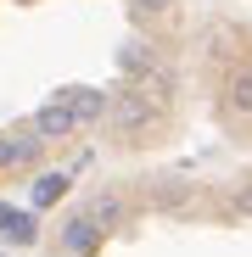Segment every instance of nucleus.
I'll use <instances>...</instances> for the list:
<instances>
[{
	"label": "nucleus",
	"instance_id": "obj_1",
	"mask_svg": "<svg viewBox=\"0 0 252 257\" xmlns=\"http://www.w3.org/2000/svg\"><path fill=\"white\" fill-rule=\"evenodd\" d=\"M62 251H67V257H90V251H101V224L90 218V212H73V218L62 224Z\"/></svg>",
	"mask_w": 252,
	"mask_h": 257
},
{
	"label": "nucleus",
	"instance_id": "obj_2",
	"mask_svg": "<svg viewBox=\"0 0 252 257\" xmlns=\"http://www.w3.org/2000/svg\"><path fill=\"white\" fill-rule=\"evenodd\" d=\"M112 128H123V135H129V128H140L146 117H151V95L146 90H123V95H112Z\"/></svg>",
	"mask_w": 252,
	"mask_h": 257
},
{
	"label": "nucleus",
	"instance_id": "obj_3",
	"mask_svg": "<svg viewBox=\"0 0 252 257\" xmlns=\"http://www.w3.org/2000/svg\"><path fill=\"white\" fill-rule=\"evenodd\" d=\"M56 101H62L78 123H96L101 112H112V101H107L101 90H56Z\"/></svg>",
	"mask_w": 252,
	"mask_h": 257
},
{
	"label": "nucleus",
	"instance_id": "obj_4",
	"mask_svg": "<svg viewBox=\"0 0 252 257\" xmlns=\"http://www.w3.org/2000/svg\"><path fill=\"white\" fill-rule=\"evenodd\" d=\"M73 128H78V117H73L62 101H51V106L34 112V135H39V140H62V135H73Z\"/></svg>",
	"mask_w": 252,
	"mask_h": 257
},
{
	"label": "nucleus",
	"instance_id": "obj_5",
	"mask_svg": "<svg viewBox=\"0 0 252 257\" xmlns=\"http://www.w3.org/2000/svg\"><path fill=\"white\" fill-rule=\"evenodd\" d=\"M0 235H6L12 246H28L39 229H34V212H12V207H0Z\"/></svg>",
	"mask_w": 252,
	"mask_h": 257
},
{
	"label": "nucleus",
	"instance_id": "obj_6",
	"mask_svg": "<svg viewBox=\"0 0 252 257\" xmlns=\"http://www.w3.org/2000/svg\"><path fill=\"white\" fill-rule=\"evenodd\" d=\"M224 95H230L235 112H252V67H235V73H230V90H224Z\"/></svg>",
	"mask_w": 252,
	"mask_h": 257
},
{
	"label": "nucleus",
	"instance_id": "obj_7",
	"mask_svg": "<svg viewBox=\"0 0 252 257\" xmlns=\"http://www.w3.org/2000/svg\"><path fill=\"white\" fill-rule=\"evenodd\" d=\"M84 212H90V218H96L101 229H112V224H123V201H118V196H96V201L84 207Z\"/></svg>",
	"mask_w": 252,
	"mask_h": 257
},
{
	"label": "nucleus",
	"instance_id": "obj_8",
	"mask_svg": "<svg viewBox=\"0 0 252 257\" xmlns=\"http://www.w3.org/2000/svg\"><path fill=\"white\" fill-rule=\"evenodd\" d=\"M62 190H67V179H62V174H39V179H34V201H39V207L56 201Z\"/></svg>",
	"mask_w": 252,
	"mask_h": 257
},
{
	"label": "nucleus",
	"instance_id": "obj_9",
	"mask_svg": "<svg viewBox=\"0 0 252 257\" xmlns=\"http://www.w3.org/2000/svg\"><path fill=\"white\" fill-rule=\"evenodd\" d=\"M135 6H140V12H168L174 0H135Z\"/></svg>",
	"mask_w": 252,
	"mask_h": 257
},
{
	"label": "nucleus",
	"instance_id": "obj_10",
	"mask_svg": "<svg viewBox=\"0 0 252 257\" xmlns=\"http://www.w3.org/2000/svg\"><path fill=\"white\" fill-rule=\"evenodd\" d=\"M235 207H241V212H252V190H241V196H235Z\"/></svg>",
	"mask_w": 252,
	"mask_h": 257
}]
</instances>
